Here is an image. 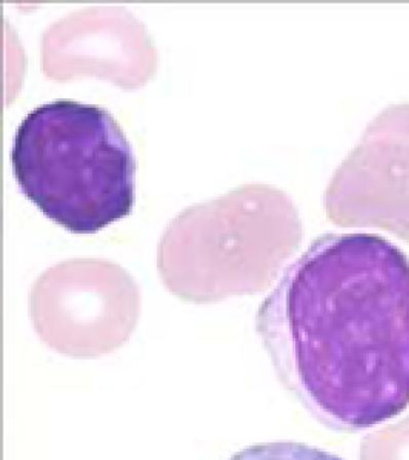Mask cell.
<instances>
[{"mask_svg":"<svg viewBox=\"0 0 409 460\" xmlns=\"http://www.w3.org/2000/svg\"><path fill=\"white\" fill-rule=\"evenodd\" d=\"M228 460H343L325 449L301 442L276 441L253 445L236 452Z\"/></svg>","mask_w":409,"mask_h":460,"instance_id":"obj_4","label":"cell"},{"mask_svg":"<svg viewBox=\"0 0 409 460\" xmlns=\"http://www.w3.org/2000/svg\"><path fill=\"white\" fill-rule=\"evenodd\" d=\"M341 201L409 210V106L390 108L369 126L330 183L328 208Z\"/></svg>","mask_w":409,"mask_h":460,"instance_id":"obj_3","label":"cell"},{"mask_svg":"<svg viewBox=\"0 0 409 460\" xmlns=\"http://www.w3.org/2000/svg\"><path fill=\"white\" fill-rule=\"evenodd\" d=\"M280 381L329 429L355 433L409 406V258L386 237L326 234L256 314Z\"/></svg>","mask_w":409,"mask_h":460,"instance_id":"obj_1","label":"cell"},{"mask_svg":"<svg viewBox=\"0 0 409 460\" xmlns=\"http://www.w3.org/2000/svg\"><path fill=\"white\" fill-rule=\"evenodd\" d=\"M12 164L24 196L71 233H98L134 207L131 144L95 104L59 99L35 107L13 136Z\"/></svg>","mask_w":409,"mask_h":460,"instance_id":"obj_2","label":"cell"}]
</instances>
